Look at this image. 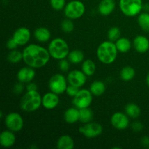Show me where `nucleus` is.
Returning <instances> with one entry per match:
<instances>
[{
  "instance_id": "f704fd0d",
  "label": "nucleus",
  "mask_w": 149,
  "mask_h": 149,
  "mask_svg": "<svg viewBox=\"0 0 149 149\" xmlns=\"http://www.w3.org/2000/svg\"><path fill=\"white\" fill-rule=\"evenodd\" d=\"M58 65H59V68L61 71H63V72H65V71H68V69H69L70 61L68 60H66L65 58H64V59H62L60 61Z\"/></svg>"
},
{
  "instance_id": "423d86ee",
  "label": "nucleus",
  "mask_w": 149,
  "mask_h": 149,
  "mask_svg": "<svg viewBox=\"0 0 149 149\" xmlns=\"http://www.w3.org/2000/svg\"><path fill=\"white\" fill-rule=\"evenodd\" d=\"M85 12L84 3L79 0H72L67 3L64 8V14L67 18L75 20L81 17Z\"/></svg>"
},
{
  "instance_id": "aec40b11",
  "label": "nucleus",
  "mask_w": 149,
  "mask_h": 149,
  "mask_svg": "<svg viewBox=\"0 0 149 149\" xmlns=\"http://www.w3.org/2000/svg\"><path fill=\"white\" fill-rule=\"evenodd\" d=\"M35 39L39 42H47L50 39L51 33L48 29L45 27H39L33 32Z\"/></svg>"
},
{
  "instance_id": "4be33fe9",
  "label": "nucleus",
  "mask_w": 149,
  "mask_h": 149,
  "mask_svg": "<svg viewBox=\"0 0 149 149\" xmlns=\"http://www.w3.org/2000/svg\"><path fill=\"white\" fill-rule=\"evenodd\" d=\"M118 51L122 53H126L130 50L132 47V43L129 39L126 37H120L117 41L115 42Z\"/></svg>"
},
{
  "instance_id": "ddd939ff",
  "label": "nucleus",
  "mask_w": 149,
  "mask_h": 149,
  "mask_svg": "<svg viewBox=\"0 0 149 149\" xmlns=\"http://www.w3.org/2000/svg\"><path fill=\"white\" fill-rule=\"evenodd\" d=\"M13 38L15 40L18 46L26 45L31 39V31L28 28L20 27L13 33Z\"/></svg>"
},
{
  "instance_id": "c85d7f7f",
  "label": "nucleus",
  "mask_w": 149,
  "mask_h": 149,
  "mask_svg": "<svg viewBox=\"0 0 149 149\" xmlns=\"http://www.w3.org/2000/svg\"><path fill=\"white\" fill-rule=\"evenodd\" d=\"M138 23L140 27L145 32L149 33V13H140L138 17Z\"/></svg>"
},
{
  "instance_id": "412c9836",
  "label": "nucleus",
  "mask_w": 149,
  "mask_h": 149,
  "mask_svg": "<svg viewBox=\"0 0 149 149\" xmlns=\"http://www.w3.org/2000/svg\"><path fill=\"white\" fill-rule=\"evenodd\" d=\"M57 148L59 149H73L74 148V141L68 135H61L57 141Z\"/></svg>"
},
{
  "instance_id": "39448f33",
  "label": "nucleus",
  "mask_w": 149,
  "mask_h": 149,
  "mask_svg": "<svg viewBox=\"0 0 149 149\" xmlns=\"http://www.w3.org/2000/svg\"><path fill=\"white\" fill-rule=\"evenodd\" d=\"M119 6L125 15L134 17L141 13L143 4L142 0H119Z\"/></svg>"
},
{
  "instance_id": "5701e85b",
  "label": "nucleus",
  "mask_w": 149,
  "mask_h": 149,
  "mask_svg": "<svg viewBox=\"0 0 149 149\" xmlns=\"http://www.w3.org/2000/svg\"><path fill=\"white\" fill-rule=\"evenodd\" d=\"M90 90L95 96H100L106 91V84L102 81H95L91 84Z\"/></svg>"
},
{
  "instance_id": "a211bd4d",
  "label": "nucleus",
  "mask_w": 149,
  "mask_h": 149,
  "mask_svg": "<svg viewBox=\"0 0 149 149\" xmlns=\"http://www.w3.org/2000/svg\"><path fill=\"white\" fill-rule=\"evenodd\" d=\"M116 3L114 0H101L98 5V12L103 16L111 14L115 10Z\"/></svg>"
},
{
  "instance_id": "4468645a",
  "label": "nucleus",
  "mask_w": 149,
  "mask_h": 149,
  "mask_svg": "<svg viewBox=\"0 0 149 149\" xmlns=\"http://www.w3.org/2000/svg\"><path fill=\"white\" fill-rule=\"evenodd\" d=\"M36 77V72H35L34 68L30 66H26L20 68L17 74V79L18 81L23 83L31 82L33 80V79Z\"/></svg>"
},
{
  "instance_id": "473e14b6",
  "label": "nucleus",
  "mask_w": 149,
  "mask_h": 149,
  "mask_svg": "<svg viewBox=\"0 0 149 149\" xmlns=\"http://www.w3.org/2000/svg\"><path fill=\"white\" fill-rule=\"evenodd\" d=\"M50 5L53 10L60 11L65 8V0H50Z\"/></svg>"
},
{
  "instance_id": "b1692460",
  "label": "nucleus",
  "mask_w": 149,
  "mask_h": 149,
  "mask_svg": "<svg viewBox=\"0 0 149 149\" xmlns=\"http://www.w3.org/2000/svg\"><path fill=\"white\" fill-rule=\"evenodd\" d=\"M125 113L132 119H137L141 116V108L135 103H129L125 106Z\"/></svg>"
},
{
  "instance_id": "bb28decb",
  "label": "nucleus",
  "mask_w": 149,
  "mask_h": 149,
  "mask_svg": "<svg viewBox=\"0 0 149 149\" xmlns=\"http://www.w3.org/2000/svg\"><path fill=\"white\" fill-rule=\"evenodd\" d=\"M96 70L95 63L93 62L92 60L87 59L82 62L81 65V71L87 76V77H91L95 74Z\"/></svg>"
},
{
  "instance_id": "e433bc0d",
  "label": "nucleus",
  "mask_w": 149,
  "mask_h": 149,
  "mask_svg": "<svg viewBox=\"0 0 149 149\" xmlns=\"http://www.w3.org/2000/svg\"><path fill=\"white\" fill-rule=\"evenodd\" d=\"M132 130L135 131V132H141L143 129V125L141 122H135L132 124Z\"/></svg>"
},
{
  "instance_id": "2f4dec72",
  "label": "nucleus",
  "mask_w": 149,
  "mask_h": 149,
  "mask_svg": "<svg viewBox=\"0 0 149 149\" xmlns=\"http://www.w3.org/2000/svg\"><path fill=\"white\" fill-rule=\"evenodd\" d=\"M61 28L62 31L65 33H71L74 29V24L71 19L67 18L61 22Z\"/></svg>"
},
{
  "instance_id": "c756f323",
  "label": "nucleus",
  "mask_w": 149,
  "mask_h": 149,
  "mask_svg": "<svg viewBox=\"0 0 149 149\" xmlns=\"http://www.w3.org/2000/svg\"><path fill=\"white\" fill-rule=\"evenodd\" d=\"M7 60L11 63H18L23 60V52H21L16 49H13L9 52Z\"/></svg>"
},
{
  "instance_id": "f8f14e48",
  "label": "nucleus",
  "mask_w": 149,
  "mask_h": 149,
  "mask_svg": "<svg viewBox=\"0 0 149 149\" xmlns=\"http://www.w3.org/2000/svg\"><path fill=\"white\" fill-rule=\"evenodd\" d=\"M129 116L122 112H116L111 117V125L116 129L122 130L129 127L130 120Z\"/></svg>"
},
{
  "instance_id": "72a5a7b5",
  "label": "nucleus",
  "mask_w": 149,
  "mask_h": 149,
  "mask_svg": "<svg viewBox=\"0 0 149 149\" xmlns=\"http://www.w3.org/2000/svg\"><path fill=\"white\" fill-rule=\"evenodd\" d=\"M79 90L80 89L79 88V87L74 85H71V84H69V85H68V87H67L65 93H66V94L68 95V96H71V97H74V96L78 93Z\"/></svg>"
},
{
  "instance_id": "79ce46f5",
  "label": "nucleus",
  "mask_w": 149,
  "mask_h": 149,
  "mask_svg": "<svg viewBox=\"0 0 149 149\" xmlns=\"http://www.w3.org/2000/svg\"><path fill=\"white\" fill-rule=\"evenodd\" d=\"M146 81L147 85L149 87V72L148 73V74H147V76H146Z\"/></svg>"
},
{
  "instance_id": "6e6552de",
  "label": "nucleus",
  "mask_w": 149,
  "mask_h": 149,
  "mask_svg": "<svg viewBox=\"0 0 149 149\" xmlns=\"http://www.w3.org/2000/svg\"><path fill=\"white\" fill-rule=\"evenodd\" d=\"M93 95L90 90H79L78 93L73 98V104L79 109L90 107L93 100Z\"/></svg>"
},
{
  "instance_id": "a878e982",
  "label": "nucleus",
  "mask_w": 149,
  "mask_h": 149,
  "mask_svg": "<svg viewBox=\"0 0 149 149\" xmlns=\"http://www.w3.org/2000/svg\"><path fill=\"white\" fill-rule=\"evenodd\" d=\"M67 58L71 63L79 64L84 61V55L79 49H74L70 51Z\"/></svg>"
},
{
  "instance_id": "7c9ffc66",
  "label": "nucleus",
  "mask_w": 149,
  "mask_h": 149,
  "mask_svg": "<svg viewBox=\"0 0 149 149\" xmlns=\"http://www.w3.org/2000/svg\"><path fill=\"white\" fill-rule=\"evenodd\" d=\"M108 39L111 42H116L121 37V31L118 27H112L108 31Z\"/></svg>"
},
{
  "instance_id": "4c0bfd02",
  "label": "nucleus",
  "mask_w": 149,
  "mask_h": 149,
  "mask_svg": "<svg viewBox=\"0 0 149 149\" xmlns=\"http://www.w3.org/2000/svg\"><path fill=\"white\" fill-rule=\"evenodd\" d=\"M17 46H18V45H17V42H15V40L13 37L10 38V39L7 41V47L9 49H10V50L15 49Z\"/></svg>"
},
{
  "instance_id": "0eeeda50",
  "label": "nucleus",
  "mask_w": 149,
  "mask_h": 149,
  "mask_svg": "<svg viewBox=\"0 0 149 149\" xmlns=\"http://www.w3.org/2000/svg\"><path fill=\"white\" fill-rule=\"evenodd\" d=\"M68 81L63 74H55L51 77L49 81V88L51 92L58 95L63 94L66 91Z\"/></svg>"
},
{
  "instance_id": "58836bf2",
  "label": "nucleus",
  "mask_w": 149,
  "mask_h": 149,
  "mask_svg": "<svg viewBox=\"0 0 149 149\" xmlns=\"http://www.w3.org/2000/svg\"><path fill=\"white\" fill-rule=\"evenodd\" d=\"M26 90H27V91H35V90H37V85L35 83L31 81V82L27 84Z\"/></svg>"
},
{
  "instance_id": "6ab92c4d",
  "label": "nucleus",
  "mask_w": 149,
  "mask_h": 149,
  "mask_svg": "<svg viewBox=\"0 0 149 149\" xmlns=\"http://www.w3.org/2000/svg\"><path fill=\"white\" fill-rule=\"evenodd\" d=\"M64 119L68 124H74L79 121V109L69 108L64 113Z\"/></svg>"
},
{
  "instance_id": "393cba45",
  "label": "nucleus",
  "mask_w": 149,
  "mask_h": 149,
  "mask_svg": "<svg viewBox=\"0 0 149 149\" xmlns=\"http://www.w3.org/2000/svg\"><path fill=\"white\" fill-rule=\"evenodd\" d=\"M119 76H120V78L122 81H130L133 79V78L135 77V71L132 66L127 65V66L122 68V69L120 71V73H119Z\"/></svg>"
},
{
  "instance_id": "ea45409f",
  "label": "nucleus",
  "mask_w": 149,
  "mask_h": 149,
  "mask_svg": "<svg viewBox=\"0 0 149 149\" xmlns=\"http://www.w3.org/2000/svg\"><path fill=\"white\" fill-rule=\"evenodd\" d=\"M141 143L143 145L146 147L149 146V137L148 136H143L141 139Z\"/></svg>"
},
{
  "instance_id": "dca6fc26",
  "label": "nucleus",
  "mask_w": 149,
  "mask_h": 149,
  "mask_svg": "<svg viewBox=\"0 0 149 149\" xmlns=\"http://www.w3.org/2000/svg\"><path fill=\"white\" fill-rule=\"evenodd\" d=\"M133 46L135 50L139 53H145L149 49V40L143 35H138L134 39Z\"/></svg>"
},
{
  "instance_id": "f257e3e1",
  "label": "nucleus",
  "mask_w": 149,
  "mask_h": 149,
  "mask_svg": "<svg viewBox=\"0 0 149 149\" xmlns=\"http://www.w3.org/2000/svg\"><path fill=\"white\" fill-rule=\"evenodd\" d=\"M50 55L46 48L39 45L31 44L23 51V60L25 63L33 68L45 66L50 59Z\"/></svg>"
},
{
  "instance_id": "c9c22d12",
  "label": "nucleus",
  "mask_w": 149,
  "mask_h": 149,
  "mask_svg": "<svg viewBox=\"0 0 149 149\" xmlns=\"http://www.w3.org/2000/svg\"><path fill=\"white\" fill-rule=\"evenodd\" d=\"M24 90V87H23V83L20 82L15 84L14 87H13V92H14L15 94H20V93H23V90Z\"/></svg>"
},
{
  "instance_id": "20e7f679",
  "label": "nucleus",
  "mask_w": 149,
  "mask_h": 149,
  "mask_svg": "<svg viewBox=\"0 0 149 149\" xmlns=\"http://www.w3.org/2000/svg\"><path fill=\"white\" fill-rule=\"evenodd\" d=\"M48 51L52 58L58 61L66 58L70 52L68 43L62 38H55L48 46Z\"/></svg>"
},
{
  "instance_id": "9d476101",
  "label": "nucleus",
  "mask_w": 149,
  "mask_h": 149,
  "mask_svg": "<svg viewBox=\"0 0 149 149\" xmlns=\"http://www.w3.org/2000/svg\"><path fill=\"white\" fill-rule=\"evenodd\" d=\"M79 131L81 135L87 138H97L103 133V128L101 125L96 122H88L79 128Z\"/></svg>"
},
{
  "instance_id": "1a4fd4ad",
  "label": "nucleus",
  "mask_w": 149,
  "mask_h": 149,
  "mask_svg": "<svg viewBox=\"0 0 149 149\" xmlns=\"http://www.w3.org/2000/svg\"><path fill=\"white\" fill-rule=\"evenodd\" d=\"M4 124L7 129L14 132L21 130L24 125V121L20 114L17 112L9 113L4 119Z\"/></svg>"
},
{
  "instance_id": "2eb2a0df",
  "label": "nucleus",
  "mask_w": 149,
  "mask_h": 149,
  "mask_svg": "<svg viewBox=\"0 0 149 149\" xmlns=\"http://www.w3.org/2000/svg\"><path fill=\"white\" fill-rule=\"evenodd\" d=\"M60 103L58 95L52 92L46 93L42 96V106L47 110H52L56 108Z\"/></svg>"
},
{
  "instance_id": "a19ab883",
  "label": "nucleus",
  "mask_w": 149,
  "mask_h": 149,
  "mask_svg": "<svg viewBox=\"0 0 149 149\" xmlns=\"http://www.w3.org/2000/svg\"><path fill=\"white\" fill-rule=\"evenodd\" d=\"M143 9L146 10V11H149V4H146V5L143 6Z\"/></svg>"
},
{
  "instance_id": "f3484780",
  "label": "nucleus",
  "mask_w": 149,
  "mask_h": 149,
  "mask_svg": "<svg viewBox=\"0 0 149 149\" xmlns=\"http://www.w3.org/2000/svg\"><path fill=\"white\" fill-rule=\"evenodd\" d=\"M16 141L14 132L10 130H4L0 135V144L4 148H10L15 144Z\"/></svg>"
},
{
  "instance_id": "9b49d317",
  "label": "nucleus",
  "mask_w": 149,
  "mask_h": 149,
  "mask_svg": "<svg viewBox=\"0 0 149 149\" xmlns=\"http://www.w3.org/2000/svg\"><path fill=\"white\" fill-rule=\"evenodd\" d=\"M87 76L82 71L73 70L68 73L67 76V81L69 84L80 88L85 84L87 81Z\"/></svg>"
},
{
  "instance_id": "f03ea898",
  "label": "nucleus",
  "mask_w": 149,
  "mask_h": 149,
  "mask_svg": "<svg viewBox=\"0 0 149 149\" xmlns=\"http://www.w3.org/2000/svg\"><path fill=\"white\" fill-rule=\"evenodd\" d=\"M118 49L116 45L111 41H105L102 42L97 49V57L103 64L109 65L116 61L118 55Z\"/></svg>"
},
{
  "instance_id": "7ed1b4c3",
  "label": "nucleus",
  "mask_w": 149,
  "mask_h": 149,
  "mask_svg": "<svg viewBox=\"0 0 149 149\" xmlns=\"http://www.w3.org/2000/svg\"><path fill=\"white\" fill-rule=\"evenodd\" d=\"M42 106V97L37 90L27 91L20 100V108L26 112L37 111Z\"/></svg>"
},
{
  "instance_id": "cd10ccee",
  "label": "nucleus",
  "mask_w": 149,
  "mask_h": 149,
  "mask_svg": "<svg viewBox=\"0 0 149 149\" xmlns=\"http://www.w3.org/2000/svg\"><path fill=\"white\" fill-rule=\"evenodd\" d=\"M93 119V112L88 108L79 109V122L83 124L92 122Z\"/></svg>"
}]
</instances>
